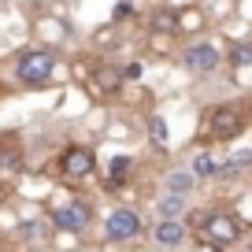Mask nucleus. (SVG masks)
Returning a JSON list of instances; mask_svg holds the SVG:
<instances>
[{"mask_svg":"<svg viewBox=\"0 0 252 252\" xmlns=\"http://www.w3.org/2000/svg\"><path fill=\"white\" fill-rule=\"evenodd\" d=\"M52 67H56L52 52H41V48H33V52L19 56L15 74H19V82H23V86H45V82L52 78Z\"/></svg>","mask_w":252,"mask_h":252,"instance_id":"1","label":"nucleus"},{"mask_svg":"<svg viewBox=\"0 0 252 252\" xmlns=\"http://www.w3.org/2000/svg\"><path fill=\"white\" fill-rule=\"evenodd\" d=\"M89 219H93V212H89V204H82V200H71V204L52 208V222H56L60 230H71V234L86 230Z\"/></svg>","mask_w":252,"mask_h":252,"instance_id":"2","label":"nucleus"},{"mask_svg":"<svg viewBox=\"0 0 252 252\" xmlns=\"http://www.w3.org/2000/svg\"><path fill=\"white\" fill-rule=\"evenodd\" d=\"M237 234H241V226H237V219L234 215H226V212H215V215H208L204 219V237L212 245H230V241H237Z\"/></svg>","mask_w":252,"mask_h":252,"instance_id":"3","label":"nucleus"},{"mask_svg":"<svg viewBox=\"0 0 252 252\" xmlns=\"http://www.w3.org/2000/svg\"><path fill=\"white\" fill-rule=\"evenodd\" d=\"M208 130H212V137H219V141H230V137H237L245 130V115L237 108H215Z\"/></svg>","mask_w":252,"mask_h":252,"instance_id":"4","label":"nucleus"},{"mask_svg":"<svg viewBox=\"0 0 252 252\" xmlns=\"http://www.w3.org/2000/svg\"><path fill=\"white\" fill-rule=\"evenodd\" d=\"M137 234H141V219H137V212L119 208V212L108 215V237H111V241H134Z\"/></svg>","mask_w":252,"mask_h":252,"instance_id":"5","label":"nucleus"},{"mask_svg":"<svg viewBox=\"0 0 252 252\" xmlns=\"http://www.w3.org/2000/svg\"><path fill=\"white\" fill-rule=\"evenodd\" d=\"M60 167H63L67 178H86V174H93L96 159H93V152H89V149H78V145H74V149L63 152V163Z\"/></svg>","mask_w":252,"mask_h":252,"instance_id":"6","label":"nucleus"},{"mask_svg":"<svg viewBox=\"0 0 252 252\" xmlns=\"http://www.w3.org/2000/svg\"><path fill=\"white\" fill-rule=\"evenodd\" d=\"M186 67L189 71H197V74H208V71H215L219 67V52H215L212 45H193V48H186Z\"/></svg>","mask_w":252,"mask_h":252,"instance_id":"7","label":"nucleus"},{"mask_svg":"<svg viewBox=\"0 0 252 252\" xmlns=\"http://www.w3.org/2000/svg\"><path fill=\"white\" fill-rule=\"evenodd\" d=\"M156 241L167 245V249H174V245L186 241V226H182L178 219H163V222L156 226Z\"/></svg>","mask_w":252,"mask_h":252,"instance_id":"8","label":"nucleus"},{"mask_svg":"<svg viewBox=\"0 0 252 252\" xmlns=\"http://www.w3.org/2000/svg\"><path fill=\"white\" fill-rule=\"evenodd\" d=\"M193 182H197V174H189V171H174V174H167V193H174V197H186L189 189H193Z\"/></svg>","mask_w":252,"mask_h":252,"instance_id":"9","label":"nucleus"},{"mask_svg":"<svg viewBox=\"0 0 252 252\" xmlns=\"http://www.w3.org/2000/svg\"><path fill=\"white\" fill-rule=\"evenodd\" d=\"M119 82H123V74H119L115 67H100V71H96V89H100V93H115Z\"/></svg>","mask_w":252,"mask_h":252,"instance_id":"10","label":"nucleus"},{"mask_svg":"<svg viewBox=\"0 0 252 252\" xmlns=\"http://www.w3.org/2000/svg\"><path fill=\"white\" fill-rule=\"evenodd\" d=\"M108 174H111V186H123V178L130 174V156H115L108 163Z\"/></svg>","mask_w":252,"mask_h":252,"instance_id":"11","label":"nucleus"},{"mask_svg":"<svg viewBox=\"0 0 252 252\" xmlns=\"http://www.w3.org/2000/svg\"><path fill=\"white\" fill-rule=\"evenodd\" d=\"M182 208H186V197H174V193L159 200V215H163V219H178Z\"/></svg>","mask_w":252,"mask_h":252,"instance_id":"12","label":"nucleus"},{"mask_svg":"<svg viewBox=\"0 0 252 252\" xmlns=\"http://www.w3.org/2000/svg\"><path fill=\"white\" fill-rule=\"evenodd\" d=\"M230 63H234V67H252V41H241V45H234V52H230Z\"/></svg>","mask_w":252,"mask_h":252,"instance_id":"13","label":"nucleus"},{"mask_svg":"<svg viewBox=\"0 0 252 252\" xmlns=\"http://www.w3.org/2000/svg\"><path fill=\"white\" fill-rule=\"evenodd\" d=\"M215 171H219V163H215L212 156H197V163H193V174H197V178H212Z\"/></svg>","mask_w":252,"mask_h":252,"instance_id":"14","label":"nucleus"},{"mask_svg":"<svg viewBox=\"0 0 252 252\" xmlns=\"http://www.w3.org/2000/svg\"><path fill=\"white\" fill-rule=\"evenodd\" d=\"M149 137H152V141H156V145H163L167 141V123H163V119H149Z\"/></svg>","mask_w":252,"mask_h":252,"instance_id":"15","label":"nucleus"},{"mask_svg":"<svg viewBox=\"0 0 252 252\" xmlns=\"http://www.w3.org/2000/svg\"><path fill=\"white\" fill-rule=\"evenodd\" d=\"M23 234H26V237H30V241H37V237H41V241H45V237H48V230H45V226H41V222H30V226H26V230H23Z\"/></svg>","mask_w":252,"mask_h":252,"instance_id":"16","label":"nucleus"},{"mask_svg":"<svg viewBox=\"0 0 252 252\" xmlns=\"http://www.w3.org/2000/svg\"><path fill=\"white\" fill-rule=\"evenodd\" d=\"M156 30H167V33L174 30V15H171V11H163V15L156 11Z\"/></svg>","mask_w":252,"mask_h":252,"instance_id":"17","label":"nucleus"},{"mask_svg":"<svg viewBox=\"0 0 252 252\" xmlns=\"http://www.w3.org/2000/svg\"><path fill=\"white\" fill-rule=\"evenodd\" d=\"M126 11H130V15H134V0H119V8H115V19H123Z\"/></svg>","mask_w":252,"mask_h":252,"instance_id":"18","label":"nucleus"},{"mask_svg":"<svg viewBox=\"0 0 252 252\" xmlns=\"http://www.w3.org/2000/svg\"><path fill=\"white\" fill-rule=\"evenodd\" d=\"M208 252H222V249H219V245H212V249H208Z\"/></svg>","mask_w":252,"mask_h":252,"instance_id":"19","label":"nucleus"},{"mask_svg":"<svg viewBox=\"0 0 252 252\" xmlns=\"http://www.w3.org/2000/svg\"><path fill=\"white\" fill-rule=\"evenodd\" d=\"M249 252H252V245H249Z\"/></svg>","mask_w":252,"mask_h":252,"instance_id":"20","label":"nucleus"}]
</instances>
